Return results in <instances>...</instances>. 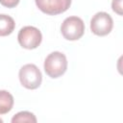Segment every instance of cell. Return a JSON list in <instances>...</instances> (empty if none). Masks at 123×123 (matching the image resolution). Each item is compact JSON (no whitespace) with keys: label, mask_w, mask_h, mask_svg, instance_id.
Listing matches in <instances>:
<instances>
[{"label":"cell","mask_w":123,"mask_h":123,"mask_svg":"<svg viewBox=\"0 0 123 123\" xmlns=\"http://www.w3.org/2000/svg\"><path fill=\"white\" fill-rule=\"evenodd\" d=\"M20 84L28 89L37 88L42 82V74L38 67L34 63H27L19 69L18 73Z\"/></svg>","instance_id":"obj_2"},{"label":"cell","mask_w":123,"mask_h":123,"mask_svg":"<svg viewBox=\"0 0 123 123\" xmlns=\"http://www.w3.org/2000/svg\"><path fill=\"white\" fill-rule=\"evenodd\" d=\"M111 8L112 11L116 12L118 15H122V0H112Z\"/></svg>","instance_id":"obj_10"},{"label":"cell","mask_w":123,"mask_h":123,"mask_svg":"<svg viewBox=\"0 0 123 123\" xmlns=\"http://www.w3.org/2000/svg\"><path fill=\"white\" fill-rule=\"evenodd\" d=\"M20 0H0V4L6 8H9V9H12V8H14L18 5Z\"/></svg>","instance_id":"obj_11"},{"label":"cell","mask_w":123,"mask_h":123,"mask_svg":"<svg viewBox=\"0 0 123 123\" xmlns=\"http://www.w3.org/2000/svg\"><path fill=\"white\" fill-rule=\"evenodd\" d=\"M15 28L13 18L8 14L0 13V37H7L11 35Z\"/></svg>","instance_id":"obj_7"},{"label":"cell","mask_w":123,"mask_h":123,"mask_svg":"<svg viewBox=\"0 0 123 123\" xmlns=\"http://www.w3.org/2000/svg\"><path fill=\"white\" fill-rule=\"evenodd\" d=\"M72 0H35L37 7L48 15H57L66 12Z\"/></svg>","instance_id":"obj_6"},{"label":"cell","mask_w":123,"mask_h":123,"mask_svg":"<svg viewBox=\"0 0 123 123\" xmlns=\"http://www.w3.org/2000/svg\"><path fill=\"white\" fill-rule=\"evenodd\" d=\"M44 71L53 79L62 76L67 69V60L64 54L59 51L50 53L44 61Z\"/></svg>","instance_id":"obj_1"},{"label":"cell","mask_w":123,"mask_h":123,"mask_svg":"<svg viewBox=\"0 0 123 123\" xmlns=\"http://www.w3.org/2000/svg\"><path fill=\"white\" fill-rule=\"evenodd\" d=\"M13 96L8 90H0V114H6L13 107Z\"/></svg>","instance_id":"obj_8"},{"label":"cell","mask_w":123,"mask_h":123,"mask_svg":"<svg viewBox=\"0 0 123 123\" xmlns=\"http://www.w3.org/2000/svg\"><path fill=\"white\" fill-rule=\"evenodd\" d=\"M0 123H3V120H2L1 118H0Z\"/></svg>","instance_id":"obj_12"},{"label":"cell","mask_w":123,"mask_h":123,"mask_svg":"<svg viewBox=\"0 0 123 123\" xmlns=\"http://www.w3.org/2000/svg\"><path fill=\"white\" fill-rule=\"evenodd\" d=\"M113 27V20L111 16L105 12H96L90 20V30L91 32L99 37H104L109 35Z\"/></svg>","instance_id":"obj_5"},{"label":"cell","mask_w":123,"mask_h":123,"mask_svg":"<svg viewBox=\"0 0 123 123\" xmlns=\"http://www.w3.org/2000/svg\"><path fill=\"white\" fill-rule=\"evenodd\" d=\"M12 123H20V122H30V123H36L37 117L33 112L30 111H19L16 114H14L12 118Z\"/></svg>","instance_id":"obj_9"},{"label":"cell","mask_w":123,"mask_h":123,"mask_svg":"<svg viewBox=\"0 0 123 123\" xmlns=\"http://www.w3.org/2000/svg\"><path fill=\"white\" fill-rule=\"evenodd\" d=\"M62 37L67 40H78L85 33V23L78 16L66 17L61 26Z\"/></svg>","instance_id":"obj_3"},{"label":"cell","mask_w":123,"mask_h":123,"mask_svg":"<svg viewBox=\"0 0 123 123\" xmlns=\"http://www.w3.org/2000/svg\"><path fill=\"white\" fill-rule=\"evenodd\" d=\"M17 40L20 46L25 49H36L41 43L42 35L37 28L34 26H25L18 32Z\"/></svg>","instance_id":"obj_4"}]
</instances>
